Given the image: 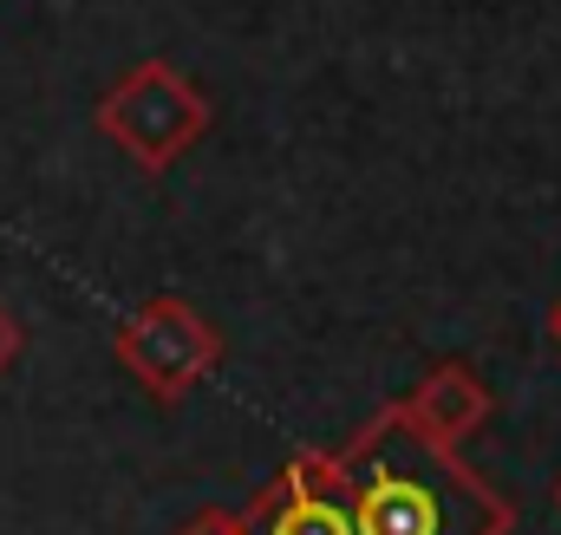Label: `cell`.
<instances>
[{"label":"cell","mask_w":561,"mask_h":535,"mask_svg":"<svg viewBox=\"0 0 561 535\" xmlns=\"http://www.w3.org/2000/svg\"><path fill=\"white\" fill-rule=\"evenodd\" d=\"M399 411L412 418V431L431 437L437 451H457L463 437H477V431L490 424L496 399H490V386L477 379V366H463V360H437V366L419 379V392L399 405Z\"/></svg>","instance_id":"cell-5"},{"label":"cell","mask_w":561,"mask_h":535,"mask_svg":"<svg viewBox=\"0 0 561 535\" xmlns=\"http://www.w3.org/2000/svg\"><path fill=\"white\" fill-rule=\"evenodd\" d=\"M236 516H242V535H353L333 451H294L275 483H262L249 497V510H236Z\"/></svg>","instance_id":"cell-4"},{"label":"cell","mask_w":561,"mask_h":535,"mask_svg":"<svg viewBox=\"0 0 561 535\" xmlns=\"http://www.w3.org/2000/svg\"><path fill=\"white\" fill-rule=\"evenodd\" d=\"M216 360H222V333L176 294L144 300L138 314L118 327V366L163 405L196 392L216 373Z\"/></svg>","instance_id":"cell-3"},{"label":"cell","mask_w":561,"mask_h":535,"mask_svg":"<svg viewBox=\"0 0 561 535\" xmlns=\"http://www.w3.org/2000/svg\"><path fill=\"white\" fill-rule=\"evenodd\" d=\"M333 464L346 483L353 535H516L503 490H490L457 451L419 437L399 405L359 424Z\"/></svg>","instance_id":"cell-1"},{"label":"cell","mask_w":561,"mask_h":535,"mask_svg":"<svg viewBox=\"0 0 561 535\" xmlns=\"http://www.w3.org/2000/svg\"><path fill=\"white\" fill-rule=\"evenodd\" d=\"M549 346H556V353H561V300H556V307H549Z\"/></svg>","instance_id":"cell-8"},{"label":"cell","mask_w":561,"mask_h":535,"mask_svg":"<svg viewBox=\"0 0 561 535\" xmlns=\"http://www.w3.org/2000/svg\"><path fill=\"white\" fill-rule=\"evenodd\" d=\"M556 503H561V483H556Z\"/></svg>","instance_id":"cell-9"},{"label":"cell","mask_w":561,"mask_h":535,"mask_svg":"<svg viewBox=\"0 0 561 535\" xmlns=\"http://www.w3.org/2000/svg\"><path fill=\"white\" fill-rule=\"evenodd\" d=\"M13 360H20V320H13V314H7V300H0V373H7Z\"/></svg>","instance_id":"cell-7"},{"label":"cell","mask_w":561,"mask_h":535,"mask_svg":"<svg viewBox=\"0 0 561 535\" xmlns=\"http://www.w3.org/2000/svg\"><path fill=\"white\" fill-rule=\"evenodd\" d=\"M176 535H242V516L236 510H196Z\"/></svg>","instance_id":"cell-6"},{"label":"cell","mask_w":561,"mask_h":535,"mask_svg":"<svg viewBox=\"0 0 561 535\" xmlns=\"http://www.w3.org/2000/svg\"><path fill=\"white\" fill-rule=\"evenodd\" d=\"M99 132L112 137L138 170H170L176 157H190L203 144V132H209V99L170 59H138L99 99Z\"/></svg>","instance_id":"cell-2"}]
</instances>
